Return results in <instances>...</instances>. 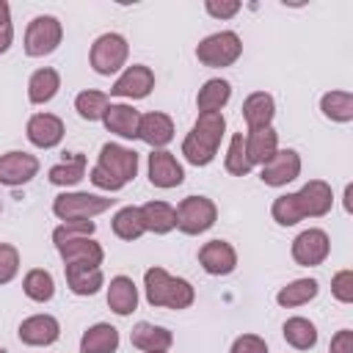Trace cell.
Returning <instances> with one entry per match:
<instances>
[{"mask_svg":"<svg viewBox=\"0 0 353 353\" xmlns=\"http://www.w3.org/2000/svg\"><path fill=\"white\" fill-rule=\"evenodd\" d=\"M143 292L149 306H163V309H188L196 301V290L188 279L171 276L163 268H149L143 273Z\"/></svg>","mask_w":353,"mask_h":353,"instance_id":"cell-1","label":"cell"},{"mask_svg":"<svg viewBox=\"0 0 353 353\" xmlns=\"http://www.w3.org/2000/svg\"><path fill=\"white\" fill-rule=\"evenodd\" d=\"M116 199L108 196H97V193H83V190H63L52 199V215L61 221H91L94 215L105 212L113 207Z\"/></svg>","mask_w":353,"mask_h":353,"instance_id":"cell-2","label":"cell"},{"mask_svg":"<svg viewBox=\"0 0 353 353\" xmlns=\"http://www.w3.org/2000/svg\"><path fill=\"white\" fill-rule=\"evenodd\" d=\"M240 55H243V41H240V36L234 30H218V33L201 39L199 47H196L199 63H204L210 69L232 66Z\"/></svg>","mask_w":353,"mask_h":353,"instance_id":"cell-3","label":"cell"},{"mask_svg":"<svg viewBox=\"0 0 353 353\" xmlns=\"http://www.w3.org/2000/svg\"><path fill=\"white\" fill-rule=\"evenodd\" d=\"M63 39V25L58 22V17L52 14H41V17H33L28 22V30H25V55L28 58H44L50 52L58 50Z\"/></svg>","mask_w":353,"mask_h":353,"instance_id":"cell-4","label":"cell"},{"mask_svg":"<svg viewBox=\"0 0 353 353\" xmlns=\"http://www.w3.org/2000/svg\"><path fill=\"white\" fill-rule=\"evenodd\" d=\"M174 210H176V229L190 237L212 229L218 221V207L207 196H188Z\"/></svg>","mask_w":353,"mask_h":353,"instance_id":"cell-5","label":"cell"},{"mask_svg":"<svg viewBox=\"0 0 353 353\" xmlns=\"http://www.w3.org/2000/svg\"><path fill=\"white\" fill-rule=\"evenodd\" d=\"M127 55H130V44L121 33H102L99 39H94L88 61H91V69L97 74L110 77L127 63Z\"/></svg>","mask_w":353,"mask_h":353,"instance_id":"cell-6","label":"cell"},{"mask_svg":"<svg viewBox=\"0 0 353 353\" xmlns=\"http://www.w3.org/2000/svg\"><path fill=\"white\" fill-rule=\"evenodd\" d=\"M97 168L102 174H108L113 179V185L121 190L138 174V152L127 149L121 143H102L99 157H97Z\"/></svg>","mask_w":353,"mask_h":353,"instance_id":"cell-7","label":"cell"},{"mask_svg":"<svg viewBox=\"0 0 353 353\" xmlns=\"http://www.w3.org/2000/svg\"><path fill=\"white\" fill-rule=\"evenodd\" d=\"M292 259L303 268H314L323 265L331 254V237L323 229H303L295 240H292Z\"/></svg>","mask_w":353,"mask_h":353,"instance_id":"cell-8","label":"cell"},{"mask_svg":"<svg viewBox=\"0 0 353 353\" xmlns=\"http://www.w3.org/2000/svg\"><path fill=\"white\" fill-rule=\"evenodd\" d=\"M152 88H154V72L143 63H132L116 77V83L110 85V94L124 99H143L152 94Z\"/></svg>","mask_w":353,"mask_h":353,"instance_id":"cell-9","label":"cell"},{"mask_svg":"<svg viewBox=\"0 0 353 353\" xmlns=\"http://www.w3.org/2000/svg\"><path fill=\"white\" fill-rule=\"evenodd\" d=\"M19 342L28 347H50L61 336V323L52 314H30L19 323Z\"/></svg>","mask_w":353,"mask_h":353,"instance_id":"cell-10","label":"cell"},{"mask_svg":"<svg viewBox=\"0 0 353 353\" xmlns=\"http://www.w3.org/2000/svg\"><path fill=\"white\" fill-rule=\"evenodd\" d=\"M39 174V157L28 152H6L0 154V185L19 188L28 185Z\"/></svg>","mask_w":353,"mask_h":353,"instance_id":"cell-11","label":"cell"},{"mask_svg":"<svg viewBox=\"0 0 353 353\" xmlns=\"http://www.w3.org/2000/svg\"><path fill=\"white\" fill-rule=\"evenodd\" d=\"M301 174V154L295 149H279L265 165H262V174L259 179L268 185V188H284L287 182L298 179Z\"/></svg>","mask_w":353,"mask_h":353,"instance_id":"cell-12","label":"cell"},{"mask_svg":"<svg viewBox=\"0 0 353 353\" xmlns=\"http://www.w3.org/2000/svg\"><path fill=\"white\" fill-rule=\"evenodd\" d=\"M149 182L154 188H176L185 182V168L182 163L168 152V149H152L149 154Z\"/></svg>","mask_w":353,"mask_h":353,"instance_id":"cell-13","label":"cell"},{"mask_svg":"<svg viewBox=\"0 0 353 353\" xmlns=\"http://www.w3.org/2000/svg\"><path fill=\"white\" fill-rule=\"evenodd\" d=\"M298 207H301V215L303 218H323L331 212L334 207V193H331V185L323 182V179H309L298 193Z\"/></svg>","mask_w":353,"mask_h":353,"instance_id":"cell-14","label":"cell"},{"mask_svg":"<svg viewBox=\"0 0 353 353\" xmlns=\"http://www.w3.org/2000/svg\"><path fill=\"white\" fill-rule=\"evenodd\" d=\"M25 135L39 149H55L63 141V121L55 113H33L25 124Z\"/></svg>","mask_w":353,"mask_h":353,"instance_id":"cell-15","label":"cell"},{"mask_svg":"<svg viewBox=\"0 0 353 353\" xmlns=\"http://www.w3.org/2000/svg\"><path fill=\"white\" fill-rule=\"evenodd\" d=\"M199 265L210 276H229L237 268V251L226 240H210L199 248Z\"/></svg>","mask_w":353,"mask_h":353,"instance_id":"cell-16","label":"cell"},{"mask_svg":"<svg viewBox=\"0 0 353 353\" xmlns=\"http://www.w3.org/2000/svg\"><path fill=\"white\" fill-rule=\"evenodd\" d=\"M102 124H105L108 132L132 141V138H138L141 113L132 105H127V102H110L108 110H105V116H102Z\"/></svg>","mask_w":353,"mask_h":353,"instance_id":"cell-17","label":"cell"},{"mask_svg":"<svg viewBox=\"0 0 353 353\" xmlns=\"http://www.w3.org/2000/svg\"><path fill=\"white\" fill-rule=\"evenodd\" d=\"M138 138L143 143H149L152 149H163L174 141V121L168 113H160V110H152V113H143L141 116V124H138Z\"/></svg>","mask_w":353,"mask_h":353,"instance_id":"cell-18","label":"cell"},{"mask_svg":"<svg viewBox=\"0 0 353 353\" xmlns=\"http://www.w3.org/2000/svg\"><path fill=\"white\" fill-rule=\"evenodd\" d=\"M63 273H66V287L80 298L97 295L99 287L105 284L102 268L97 265H63Z\"/></svg>","mask_w":353,"mask_h":353,"instance_id":"cell-19","label":"cell"},{"mask_svg":"<svg viewBox=\"0 0 353 353\" xmlns=\"http://www.w3.org/2000/svg\"><path fill=\"white\" fill-rule=\"evenodd\" d=\"M58 254L63 259V265H102L105 259V251L102 245L94 240V237H77V240H69L63 245H58Z\"/></svg>","mask_w":353,"mask_h":353,"instance_id":"cell-20","label":"cell"},{"mask_svg":"<svg viewBox=\"0 0 353 353\" xmlns=\"http://www.w3.org/2000/svg\"><path fill=\"white\" fill-rule=\"evenodd\" d=\"M108 306L119 317H127L138 309V287L130 276H113L108 284Z\"/></svg>","mask_w":353,"mask_h":353,"instance_id":"cell-21","label":"cell"},{"mask_svg":"<svg viewBox=\"0 0 353 353\" xmlns=\"http://www.w3.org/2000/svg\"><path fill=\"white\" fill-rule=\"evenodd\" d=\"M276 152H279V132L273 127L248 130V135H245V154H248L251 165H265Z\"/></svg>","mask_w":353,"mask_h":353,"instance_id":"cell-22","label":"cell"},{"mask_svg":"<svg viewBox=\"0 0 353 353\" xmlns=\"http://www.w3.org/2000/svg\"><path fill=\"white\" fill-rule=\"evenodd\" d=\"M130 342H132V347H138L143 353H157V350H168L174 345V334L154 323H138L130 331Z\"/></svg>","mask_w":353,"mask_h":353,"instance_id":"cell-23","label":"cell"},{"mask_svg":"<svg viewBox=\"0 0 353 353\" xmlns=\"http://www.w3.org/2000/svg\"><path fill=\"white\" fill-rule=\"evenodd\" d=\"M276 116V102L268 91H254L245 97L243 102V119L248 124V130H262V127H270Z\"/></svg>","mask_w":353,"mask_h":353,"instance_id":"cell-24","label":"cell"},{"mask_svg":"<svg viewBox=\"0 0 353 353\" xmlns=\"http://www.w3.org/2000/svg\"><path fill=\"white\" fill-rule=\"evenodd\" d=\"M119 350V328L110 323H94L80 336V353H116Z\"/></svg>","mask_w":353,"mask_h":353,"instance_id":"cell-25","label":"cell"},{"mask_svg":"<svg viewBox=\"0 0 353 353\" xmlns=\"http://www.w3.org/2000/svg\"><path fill=\"white\" fill-rule=\"evenodd\" d=\"M232 99V85L223 77H212L207 80L199 94H196V108L199 113H221V108H226V102Z\"/></svg>","mask_w":353,"mask_h":353,"instance_id":"cell-26","label":"cell"},{"mask_svg":"<svg viewBox=\"0 0 353 353\" xmlns=\"http://www.w3.org/2000/svg\"><path fill=\"white\" fill-rule=\"evenodd\" d=\"M223 132H226L223 113H199V119L193 121V130H190V135L212 152H218V146L223 141Z\"/></svg>","mask_w":353,"mask_h":353,"instance_id":"cell-27","label":"cell"},{"mask_svg":"<svg viewBox=\"0 0 353 353\" xmlns=\"http://www.w3.org/2000/svg\"><path fill=\"white\" fill-rule=\"evenodd\" d=\"M143 215V226L152 234H168L171 229H176V210L168 201H146L141 207Z\"/></svg>","mask_w":353,"mask_h":353,"instance_id":"cell-28","label":"cell"},{"mask_svg":"<svg viewBox=\"0 0 353 353\" xmlns=\"http://www.w3.org/2000/svg\"><path fill=\"white\" fill-rule=\"evenodd\" d=\"M58 88H61V74L55 69H50V66L36 69L28 80V99L33 105H44L58 94Z\"/></svg>","mask_w":353,"mask_h":353,"instance_id":"cell-29","label":"cell"},{"mask_svg":"<svg viewBox=\"0 0 353 353\" xmlns=\"http://www.w3.org/2000/svg\"><path fill=\"white\" fill-rule=\"evenodd\" d=\"M85 176V154L83 152H72L66 160L55 163L50 171H47V179L58 188H72L77 185L80 179Z\"/></svg>","mask_w":353,"mask_h":353,"instance_id":"cell-30","label":"cell"},{"mask_svg":"<svg viewBox=\"0 0 353 353\" xmlns=\"http://www.w3.org/2000/svg\"><path fill=\"white\" fill-rule=\"evenodd\" d=\"M317 292H320L317 279H295L276 292V303L284 309H295V306H303L312 298H317Z\"/></svg>","mask_w":353,"mask_h":353,"instance_id":"cell-31","label":"cell"},{"mask_svg":"<svg viewBox=\"0 0 353 353\" xmlns=\"http://www.w3.org/2000/svg\"><path fill=\"white\" fill-rule=\"evenodd\" d=\"M110 229H113V234H116L119 240H130V243H132V240L143 237V234H146V226H143L141 207H135V204L121 207V210L113 215Z\"/></svg>","mask_w":353,"mask_h":353,"instance_id":"cell-32","label":"cell"},{"mask_svg":"<svg viewBox=\"0 0 353 353\" xmlns=\"http://www.w3.org/2000/svg\"><path fill=\"white\" fill-rule=\"evenodd\" d=\"M22 292H25L30 301H36V303L52 301V295H55V279H52V273L44 270V268L28 270L25 279H22Z\"/></svg>","mask_w":353,"mask_h":353,"instance_id":"cell-33","label":"cell"},{"mask_svg":"<svg viewBox=\"0 0 353 353\" xmlns=\"http://www.w3.org/2000/svg\"><path fill=\"white\" fill-rule=\"evenodd\" d=\"M281 331H284L287 345H292L295 350H312L317 345V328L306 317H290Z\"/></svg>","mask_w":353,"mask_h":353,"instance_id":"cell-34","label":"cell"},{"mask_svg":"<svg viewBox=\"0 0 353 353\" xmlns=\"http://www.w3.org/2000/svg\"><path fill=\"white\" fill-rule=\"evenodd\" d=\"M110 105V97L105 91H94V88H85L74 97V110L83 121H102L105 110Z\"/></svg>","mask_w":353,"mask_h":353,"instance_id":"cell-35","label":"cell"},{"mask_svg":"<svg viewBox=\"0 0 353 353\" xmlns=\"http://www.w3.org/2000/svg\"><path fill=\"white\" fill-rule=\"evenodd\" d=\"M320 110L325 119L347 124V121H353V94L350 91H328L320 99Z\"/></svg>","mask_w":353,"mask_h":353,"instance_id":"cell-36","label":"cell"},{"mask_svg":"<svg viewBox=\"0 0 353 353\" xmlns=\"http://www.w3.org/2000/svg\"><path fill=\"white\" fill-rule=\"evenodd\" d=\"M223 168L232 174V176H245L254 165L248 163V154H245V135L243 132H234L232 141H229V149H226V157H223Z\"/></svg>","mask_w":353,"mask_h":353,"instance_id":"cell-37","label":"cell"},{"mask_svg":"<svg viewBox=\"0 0 353 353\" xmlns=\"http://www.w3.org/2000/svg\"><path fill=\"white\" fill-rule=\"evenodd\" d=\"M270 215H273V221H276L279 226H295V223L303 221L295 193H281V196H276L273 204H270Z\"/></svg>","mask_w":353,"mask_h":353,"instance_id":"cell-38","label":"cell"},{"mask_svg":"<svg viewBox=\"0 0 353 353\" xmlns=\"http://www.w3.org/2000/svg\"><path fill=\"white\" fill-rule=\"evenodd\" d=\"M97 232V223L94 221H63L61 226L52 229V243L55 248L69 243V240H77V237H94Z\"/></svg>","mask_w":353,"mask_h":353,"instance_id":"cell-39","label":"cell"},{"mask_svg":"<svg viewBox=\"0 0 353 353\" xmlns=\"http://www.w3.org/2000/svg\"><path fill=\"white\" fill-rule=\"evenodd\" d=\"M19 273V251L11 243H0V284L14 281Z\"/></svg>","mask_w":353,"mask_h":353,"instance_id":"cell-40","label":"cell"},{"mask_svg":"<svg viewBox=\"0 0 353 353\" xmlns=\"http://www.w3.org/2000/svg\"><path fill=\"white\" fill-rule=\"evenodd\" d=\"M331 295L339 303H353V270H339L331 279Z\"/></svg>","mask_w":353,"mask_h":353,"instance_id":"cell-41","label":"cell"},{"mask_svg":"<svg viewBox=\"0 0 353 353\" xmlns=\"http://www.w3.org/2000/svg\"><path fill=\"white\" fill-rule=\"evenodd\" d=\"M229 353H268V345L256 334H243V336H237L232 342V350Z\"/></svg>","mask_w":353,"mask_h":353,"instance_id":"cell-42","label":"cell"},{"mask_svg":"<svg viewBox=\"0 0 353 353\" xmlns=\"http://www.w3.org/2000/svg\"><path fill=\"white\" fill-rule=\"evenodd\" d=\"M204 11L215 19H232L237 11H240V3L237 0H207L204 3Z\"/></svg>","mask_w":353,"mask_h":353,"instance_id":"cell-43","label":"cell"},{"mask_svg":"<svg viewBox=\"0 0 353 353\" xmlns=\"http://www.w3.org/2000/svg\"><path fill=\"white\" fill-rule=\"evenodd\" d=\"M328 353H353V331L350 328H342L331 336V347Z\"/></svg>","mask_w":353,"mask_h":353,"instance_id":"cell-44","label":"cell"},{"mask_svg":"<svg viewBox=\"0 0 353 353\" xmlns=\"http://www.w3.org/2000/svg\"><path fill=\"white\" fill-rule=\"evenodd\" d=\"M11 41H14V28L8 25V28H0V55L11 47Z\"/></svg>","mask_w":353,"mask_h":353,"instance_id":"cell-45","label":"cell"},{"mask_svg":"<svg viewBox=\"0 0 353 353\" xmlns=\"http://www.w3.org/2000/svg\"><path fill=\"white\" fill-rule=\"evenodd\" d=\"M8 25H11V6L0 0V28H8Z\"/></svg>","mask_w":353,"mask_h":353,"instance_id":"cell-46","label":"cell"},{"mask_svg":"<svg viewBox=\"0 0 353 353\" xmlns=\"http://www.w3.org/2000/svg\"><path fill=\"white\" fill-rule=\"evenodd\" d=\"M157 353H168V350H157Z\"/></svg>","mask_w":353,"mask_h":353,"instance_id":"cell-47","label":"cell"},{"mask_svg":"<svg viewBox=\"0 0 353 353\" xmlns=\"http://www.w3.org/2000/svg\"><path fill=\"white\" fill-rule=\"evenodd\" d=\"M0 353H6V350H3V347H0Z\"/></svg>","mask_w":353,"mask_h":353,"instance_id":"cell-48","label":"cell"},{"mask_svg":"<svg viewBox=\"0 0 353 353\" xmlns=\"http://www.w3.org/2000/svg\"><path fill=\"white\" fill-rule=\"evenodd\" d=\"M0 210H3V201H0Z\"/></svg>","mask_w":353,"mask_h":353,"instance_id":"cell-49","label":"cell"}]
</instances>
